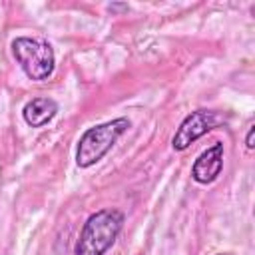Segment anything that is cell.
I'll list each match as a JSON object with an SVG mask.
<instances>
[{
	"label": "cell",
	"instance_id": "cell-5",
	"mask_svg": "<svg viewBox=\"0 0 255 255\" xmlns=\"http://www.w3.org/2000/svg\"><path fill=\"white\" fill-rule=\"evenodd\" d=\"M221 169H223V143L215 141L197 155V159L191 165V177L193 181L207 185L219 177Z\"/></svg>",
	"mask_w": 255,
	"mask_h": 255
},
{
	"label": "cell",
	"instance_id": "cell-1",
	"mask_svg": "<svg viewBox=\"0 0 255 255\" xmlns=\"http://www.w3.org/2000/svg\"><path fill=\"white\" fill-rule=\"evenodd\" d=\"M124 221L126 215L120 209L106 207L94 211L82 225V231L74 245V255H104L116 243Z\"/></svg>",
	"mask_w": 255,
	"mask_h": 255
},
{
	"label": "cell",
	"instance_id": "cell-4",
	"mask_svg": "<svg viewBox=\"0 0 255 255\" xmlns=\"http://www.w3.org/2000/svg\"><path fill=\"white\" fill-rule=\"evenodd\" d=\"M217 126V114L211 110H195L191 114H187L179 128L175 129L173 137H171V147L175 151H185L193 141H197L199 137H203L205 133H209L213 128Z\"/></svg>",
	"mask_w": 255,
	"mask_h": 255
},
{
	"label": "cell",
	"instance_id": "cell-6",
	"mask_svg": "<svg viewBox=\"0 0 255 255\" xmlns=\"http://www.w3.org/2000/svg\"><path fill=\"white\" fill-rule=\"evenodd\" d=\"M56 114H58V104L48 96L32 98L22 110V118L30 128H44L54 120Z\"/></svg>",
	"mask_w": 255,
	"mask_h": 255
},
{
	"label": "cell",
	"instance_id": "cell-2",
	"mask_svg": "<svg viewBox=\"0 0 255 255\" xmlns=\"http://www.w3.org/2000/svg\"><path fill=\"white\" fill-rule=\"evenodd\" d=\"M129 128H131V122L124 116L88 128L80 135V141H78V147H76L78 167L88 169V167L96 165Z\"/></svg>",
	"mask_w": 255,
	"mask_h": 255
},
{
	"label": "cell",
	"instance_id": "cell-7",
	"mask_svg": "<svg viewBox=\"0 0 255 255\" xmlns=\"http://www.w3.org/2000/svg\"><path fill=\"white\" fill-rule=\"evenodd\" d=\"M253 135H255V126L251 124L249 129H247V135H245V145H247V149H253V147H255V143H253Z\"/></svg>",
	"mask_w": 255,
	"mask_h": 255
},
{
	"label": "cell",
	"instance_id": "cell-9",
	"mask_svg": "<svg viewBox=\"0 0 255 255\" xmlns=\"http://www.w3.org/2000/svg\"><path fill=\"white\" fill-rule=\"evenodd\" d=\"M215 255H233L231 251H221V253H215Z\"/></svg>",
	"mask_w": 255,
	"mask_h": 255
},
{
	"label": "cell",
	"instance_id": "cell-3",
	"mask_svg": "<svg viewBox=\"0 0 255 255\" xmlns=\"http://www.w3.org/2000/svg\"><path fill=\"white\" fill-rule=\"evenodd\" d=\"M10 48L14 60L32 82H44L54 74L56 56H54V48L46 40L18 36L12 40Z\"/></svg>",
	"mask_w": 255,
	"mask_h": 255
},
{
	"label": "cell",
	"instance_id": "cell-8",
	"mask_svg": "<svg viewBox=\"0 0 255 255\" xmlns=\"http://www.w3.org/2000/svg\"><path fill=\"white\" fill-rule=\"evenodd\" d=\"M110 10H128V4H110Z\"/></svg>",
	"mask_w": 255,
	"mask_h": 255
}]
</instances>
